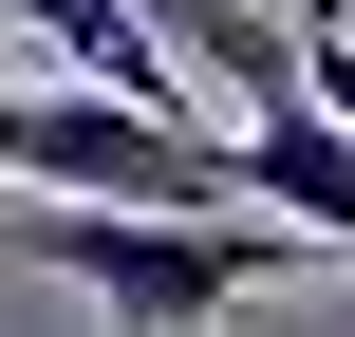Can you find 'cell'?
<instances>
[{"label": "cell", "instance_id": "obj_1", "mask_svg": "<svg viewBox=\"0 0 355 337\" xmlns=\"http://www.w3.org/2000/svg\"><path fill=\"white\" fill-rule=\"evenodd\" d=\"M281 206H131V188H37L19 225H0V263H37V281H75V300H112V319H225V300H262L281 281Z\"/></svg>", "mask_w": 355, "mask_h": 337}, {"label": "cell", "instance_id": "obj_2", "mask_svg": "<svg viewBox=\"0 0 355 337\" xmlns=\"http://www.w3.org/2000/svg\"><path fill=\"white\" fill-rule=\"evenodd\" d=\"M225 150H243V206H281L300 244H337V263H355V131H337V94H318L300 56L243 75V131H225Z\"/></svg>", "mask_w": 355, "mask_h": 337}, {"label": "cell", "instance_id": "obj_3", "mask_svg": "<svg viewBox=\"0 0 355 337\" xmlns=\"http://www.w3.org/2000/svg\"><path fill=\"white\" fill-rule=\"evenodd\" d=\"M300 75L337 94V131H355V19H300Z\"/></svg>", "mask_w": 355, "mask_h": 337}, {"label": "cell", "instance_id": "obj_4", "mask_svg": "<svg viewBox=\"0 0 355 337\" xmlns=\"http://www.w3.org/2000/svg\"><path fill=\"white\" fill-rule=\"evenodd\" d=\"M0 188H19V94H0Z\"/></svg>", "mask_w": 355, "mask_h": 337}, {"label": "cell", "instance_id": "obj_5", "mask_svg": "<svg viewBox=\"0 0 355 337\" xmlns=\"http://www.w3.org/2000/svg\"><path fill=\"white\" fill-rule=\"evenodd\" d=\"M150 19H168V0H150Z\"/></svg>", "mask_w": 355, "mask_h": 337}]
</instances>
